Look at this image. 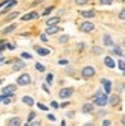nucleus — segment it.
<instances>
[{
	"label": "nucleus",
	"mask_w": 125,
	"mask_h": 126,
	"mask_svg": "<svg viewBox=\"0 0 125 126\" xmlns=\"http://www.w3.org/2000/svg\"><path fill=\"white\" fill-rule=\"evenodd\" d=\"M46 80H47V84H52V80H53V76H52V75H47Z\"/></svg>",
	"instance_id": "72a5a7b5"
},
{
	"label": "nucleus",
	"mask_w": 125,
	"mask_h": 126,
	"mask_svg": "<svg viewBox=\"0 0 125 126\" xmlns=\"http://www.w3.org/2000/svg\"><path fill=\"white\" fill-rule=\"evenodd\" d=\"M95 73H96V70H95L93 67H84V68H83V71H81V75H83L85 79L93 78V76H95Z\"/></svg>",
	"instance_id": "20e7f679"
},
{
	"label": "nucleus",
	"mask_w": 125,
	"mask_h": 126,
	"mask_svg": "<svg viewBox=\"0 0 125 126\" xmlns=\"http://www.w3.org/2000/svg\"><path fill=\"white\" fill-rule=\"evenodd\" d=\"M67 40H69V37H67V35H62V37L60 38V43H67Z\"/></svg>",
	"instance_id": "cd10ccee"
},
{
	"label": "nucleus",
	"mask_w": 125,
	"mask_h": 126,
	"mask_svg": "<svg viewBox=\"0 0 125 126\" xmlns=\"http://www.w3.org/2000/svg\"><path fill=\"white\" fill-rule=\"evenodd\" d=\"M38 108H40V110H43V111H47V106L43 105V103H38Z\"/></svg>",
	"instance_id": "473e14b6"
},
{
	"label": "nucleus",
	"mask_w": 125,
	"mask_h": 126,
	"mask_svg": "<svg viewBox=\"0 0 125 126\" xmlns=\"http://www.w3.org/2000/svg\"><path fill=\"white\" fill-rule=\"evenodd\" d=\"M47 119H49V120H52V122H53V120H55V115H53V114H49V115H47Z\"/></svg>",
	"instance_id": "4c0bfd02"
},
{
	"label": "nucleus",
	"mask_w": 125,
	"mask_h": 126,
	"mask_svg": "<svg viewBox=\"0 0 125 126\" xmlns=\"http://www.w3.org/2000/svg\"><path fill=\"white\" fill-rule=\"evenodd\" d=\"M52 11H53V6H49V8H46V9H44V12H43L41 15H49Z\"/></svg>",
	"instance_id": "4be33fe9"
},
{
	"label": "nucleus",
	"mask_w": 125,
	"mask_h": 126,
	"mask_svg": "<svg viewBox=\"0 0 125 126\" xmlns=\"http://www.w3.org/2000/svg\"><path fill=\"white\" fill-rule=\"evenodd\" d=\"M75 3H76V5H79V6H83V5H85V3H87V0H75Z\"/></svg>",
	"instance_id": "a878e982"
},
{
	"label": "nucleus",
	"mask_w": 125,
	"mask_h": 126,
	"mask_svg": "<svg viewBox=\"0 0 125 126\" xmlns=\"http://www.w3.org/2000/svg\"><path fill=\"white\" fill-rule=\"evenodd\" d=\"M104 62H105V65L108 67V68H114V67H116V64H114V61H113V59H111L110 56H105Z\"/></svg>",
	"instance_id": "4468645a"
},
{
	"label": "nucleus",
	"mask_w": 125,
	"mask_h": 126,
	"mask_svg": "<svg viewBox=\"0 0 125 126\" xmlns=\"http://www.w3.org/2000/svg\"><path fill=\"white\" fill-rule=\"evenodd\" d=\"M50 105H52V108H60V105H58V103H57V102H52V103H50Z\"/></svg>",
	"instance_id": "58836bf2"
},
{
	"label": "nucleus",
	"mask_w": 125,
	"mask_h": 126,
	"mask_svg": "<svg viewBox=\"0 0 125 126\" xmlns=\"http://www.w3.org/2000/svg\"><path fill=\"white\" fill-rule=\"evenodd\" d=\"M67 62H69V61H66V59H60V61H58V64H61V65H66Z\"/></svg>",
	"instance_id": "c9c22d12"
},
{
	"label": "nucleus",
	"mask_w": 125,
	"mask_h": 126,
	"mask_svg": "<svg viewBox=\"0 0 125 126\" xmlns=\"http://www.w3.org/2000/svg\"><path fill=\"white\" fill-rule=\"evenodd\" d=\"M113 53H114V55H118V56H121V55H122L121 47H119V46H113Z\"/></svg>",
	"instance_id": "412c9836"
},
{
	"label": "nucleus",
	"mask_w": 125,
	"mask_h": 126,
	"mask_svg": "<svg viewBox=\"0 0 125 126\" xmlns=\"http://www.w3.org/2000/svg\"><path fill=\"white\" fill-rule=\"evenodd\" d=\"M17 29V24H11V26H8V28H5L3 29V33L6 35V33H11V32H14Z\"/></svg>",
	"instance_id": "a211bd4d"
},
{
	"label": "nucleus",
	"mask_w": 125,
	"mask_h": 126,
	"mask_svg": "<svg viewBox=\"0 0 125 126\" xmlns=\"http://www.w3.org/2000/svg\"><path fill=\"white\" fill-rule=\"evenodd\" d=\"M121 123H122V125L125 126V117H122V120H121Z\"/></svg>",
	"instance_id": "a19ab883"
},
{
	"label": "nucleus",
	"mask_w": 125,
	"mask_h": 126,
	"mask_svg": "<svg viewBox=\"0 0 125 126\" xmlns=\"http://www.w3.org/2000/svg\"><path fill=\"white\" fill-rule=\"evenodd\" d=\"M81 15L84 17V18H93V17H95V11L93 9H90V11H83Z\"/></svg>",
	"instance_id": "f3484780"
},
{
	"label": "nucleus",
	"mask_w": 125,
	"mask_h": 126,
	"mask_svg": "<svg viewBox=\"0 0 125 126\" xmlns=\"http://www.w3.org/2000/svg\"><path fill=\"white\" fill-rule=\"evenodd\" d=\"M15 17H19V12H12L11 15H8V17H6V20H8V21H9V20H12V18H15Z\"/></svg>",
	"instance_id": "5701e85b"
},
{
	"label": "nucleus",
	"mask_w": 125,
	"mask_h": 126,
	"mask_svg": "<svg viewBox=\"0 0 125 126\" xmlns=\"http://www.w3.org/2000/svg\"><path fill=\"white\" fill-rule=\"evenodd\" d=\"M6 97V94H3V96H0V102H3V99Z\"/></svg>",
	"instance_id": "ea45409f"
},
{
	"label": "nucleus",
	"mask_w": 125,
	"mask_h": 126,
	"mask_svg": "<svg viewBox=\"0 0 125 126\" xmlns=\"http://www.w3.org/2000/svg\"><path fill=\"white\" fill-rule=\"evenodd\" d=\"M21 58H24V59H31L32 56L29 55V53H26V52H24V53H21Z\"/></svg>",
	"instance_id": "7c9ffc66"
},
{
	"label": "nucleus",
	"mask_w": 125,
	"mask_h": 126,
	"mask_svg": "<svg viewBox=\"0 0 125 126\" xmlns=\"http://www.w3.org/2000/svg\"><path fill=\"white\" fill-rule=\"evenodd\" d=\"M21 123V120L19 119V117H14V119H9V120H8V125H9V126H19Z\"/></svg>",
	"instance_id": "dca6fc26"
},
{
	"label": "nucleus",
	"mask_w": 125,
	"mask_h": 126,
	"mask_svg": "<svg viewBox=\"0 0 125 126\" xmlns=\"http://www.w3.org/2000/svg\"><path fill=\"white\" fill-rule=\"evenodd\" d=\"M23 102H24L26 105H29V106H32V105L35 103V102H34V99H32L31 96H24V97H23Z\"/></svg>",
	"instance_id": "6ab92c4d"
},
{
	"label": "nucleus",
	"mask_w": 125,
	"mask_h": 126,
	"mask_svg": "<svg viewBox=\"0 0 125 126\" xmlns=\"http://www.w3.org/2000/svg\"><path fill=\"white\" fill-rule=\"evenodd\" d=\"M93 52L96 53V55H99V53H101L102 50H101V47H93Z\"/></svg>",
	"instance_id": "f704fd0d"
},
{
	"label": "nucleus",
	"mask_w": 125,
	"mask_h": 126,
	"mask_svg": "<svg viewBox=\"0 0 125 126\" xmlns=\"http://www.w3.org/2000/svg\"><path fill=\"white\" fill-rule=\"evenodd\" d=\"M102 125H104V126H110V125H111V122H110V120H104V122H102Z\"/></svg>",
	"instance_id": "e433bc0d"
},
{
	"label": "nucleus",
	"mask_w": 125,
	"mask_h": 126,
	"mask_svg": "<svg viewBox=\"0 0 125 126\" xmlns=\"http://www.w3.org/2000/svg\"><path fill=\"white\" fill-rule=\"evenodd\" d=\"M124 44H125V40H124Z\"/></svg>",
	"instance_id": "49530a36"
},
{
	"label": "nucleus",
	"mask_w": 125,
	"mask_h": 126,
	"mask_svg": "<svg viewBox=\"0 0 125 126\" xmlns=\"http://www.w3.org/2000/svg\"><path fill=\"white\" fill-rule=\"evenodd\" d=\"M24 62L23 61H19V62H17V64H14V70H21V68H24Z\"/></svg>",
	"instance_id": "aec40b11"
},
{
	"label": "nucleus",
	"mask_w": 125,
	"mask_h": 126,
	"mask_svg": "<svg viewBox=\"0 0 125 126\" xmlns=\"http://www.w3.org/2000/svg\"><path fill=\"white\" fill-rule=\"evenodd\" d=\"M108 103H110L111 106H116V105L119 103V96H118V94H113L111 97H108Z\"/></svg>",
	"instance_id": "f8f14e48"
},
{
	"label": "nucleus",
	"mask_w": 125,
	"mask_h": 126,
	"mask_svg": "<svg viewBox=\"0 0 125 126\" xmlns=\"http://www.w3.org/2000/svg\"><path fill=\"white\" fill-rule=\"evenodd\" d=\"M124 76H125V70H124Z\"/></svg>",
	"instance_id": "c03bdc74"
},
{
	"label": "nucleus",
	"mask_w": 125,
	"mask_h": 126,
	"mask_svg": "<svg viewBox=\"0 0 125 126\" xmlns=\"http://www.w3.org/2000/svg\"><path fill=\"white\" fill-rule=\"evenodd\" d=\"M93 110H95V103H84L83 105V112H85V114H90Z\"/></svg>",
	"instance_id": "6e6552de"
},
{
	"label": "nucleus",
	"mask_w": 125,
	"mask_h": 126,
	"mask_svg": "<svg viewBox=\"0 0 125 126\" xmlns=\"http://www.w3.org/2000/svg\"><path fill=\"white\" fill-rule=\"evenodd\" d=\"M60 32V28L57 24H53V26H47V29H46V33L49 35H53V33H58Z\"/></svg>",
	"instance_id": "9b49d317"
},
{
	"label": "nucleus",
	"mask_w": 125,
	"mask_h": 126,
	"mask_svg": "<svg viewBox=\"0 0 125 126\" xmlns=\"http://www.w3.org/2000/svg\"><path fill=\"white\" fill-rule=\"evenodd\" d=\"M31 76L28 75V73H24V75H20L19 76V79H17V84H19L20 87H23V85H29L31 84Z\"/></svg>",
	"instance_id": "7ed1b4c3"
},
{
	"label": "nucleus",
	"mask_w": 125,
	"mask_h": 126,
	"mask_svg": "<svg viewBox=\"0 0 125 126\" xmlns=\"http://www.w3.org/2000/svg\"><path fill=\"white\" fill-rule=\"evenodd\" d=\"M118 67L124 71V70H125V61H118Z\"/></svg>",
	"instance_id": "b1692460"
},
{
	"label": "nucleus",
	"mask_w": 125,
	"mask_h": 126,
	"mask_svg": "<svg viewBox=\"0 0 125 126\" xmlns=\"http://www.w3.org/2000/svg\"><path fill=\"white\" fill-rule=\"evenodd\" d=\"M60 23V17H52V18L46 20V26H53V24H58Z\"/></svg>",
	"instance_id": "ddd939ff"
},
{
	"label": "nucleus",
	"mask_w": 125,
	"mask_h": 126,
	"mask_svg": "<svg viewBox=\"0 0 125 126\" xmlns=\"http://www.w3.org/2000/svg\"><path fill=\"white\" fill-rule=\"evenodd\" d=\"M101 84L104 85V90H105V93L108 94L110 91H111V82L108 79H101Z\"/></svg>",
	"instance_id": "0eeeda50"
},
{
	"label": "nucleus",
	"mask_w": 125,
	"mask_h": 126,
	"mask_svg": "<svg viewBox=\"0 0 125 126\" xmlns=\"http://www.w3.org/2000/svg\"><path fill=\"white\" fill-rule=\"evenodd\" d=\"M72 94H73V88H69L67 87V88H61L60 90V97L61 99H69Z\"/></svg>",
	"instance_id": "39448f33"
},
{
	"label": "nucleus",
	"mask_w": 125,
	"mask_h": 126,
	"mask_svg": "<svg viewBox=\"0 0 125 126\" xmlns=\"http://www.w3.org/2000/svg\"><path fill=\"white\" fill-rule=\"evenodd\" d=\"M0 85H2V79H0Z\"/></svg>",
	"instance_id": "37998d69"
},
{
	"label": "nucleus",
	"mask_w": 125,
	"mask_h": 126,
	"mask_svg": "<svg viewBox=\"0 0 125 126\" xmlns=\"http://www.w3.org/2000/svg\"><path fill=\"white\" fill-rule=\"evenodd\" d=\"M3 59H5V58H3V56H0V62H2V61H3Z\"/></svg>",
	"instance_id": "79ce46f5"
},
{
	"label": "nucleus",
	"mask_w": 125,
	"mask_h": 126,
	"mask_svg": "<svg viewBox=\"0 0 125 126\" xmlns=\"http://www.w3.org/2000/svg\"><path fill=\"white\" fill-rule=\"evenodd\" d=\"M99 2H101L102 5H111V3L114 2V0H99Z\"/></svg>",
	"instance_id": "393cba45"
},
{
	"label": "nucleus",
	"mask_w": 125,
	"mask_h": 126,
	"mask_svg": "<svg viewBox=\"0 0 125 126\" xmlns=\"http://www.w3.org/2000/svg\"><path fill=\"white\" fill-rule=\"evenodd\" d=\"M34 117H35V112H31V114H29V117H28V123H31V122L34 120Z\"/></svg>",
	"instance_id": "c756f323"
},
{
	"label": "nucleus",
	"mask_w": 125,
	"mask_h": 126,
	"mask_svg": "<svg viewBox=\"0 0 125 126\" xmlns=\"http://www.w3.org/2000/svg\"><path fill=\"white\" fill-rule=\"evenodd\" d=\"M15 85H8V87H3V94H6V96H12L14 93H15Z\"/></svg>",
	"instance_id": "423d86ee"
},
{
	"label": "nucleus",
	"mask_w": 125,
	"mask_h": 126,
	"mask_svg": "<svg viewBox=\"0 0 125 126\" xmlns=\"http://www.w3.org/2000/svg\"><path fill=\"white\" fill-rule=\"evenodd\" d=\"M40 40L46 43V41H47V35H46V33H41V35H40Z\"/></svg>",
	"instance_id": "c85d7f7f"
},
{
	"label": "nucleus",
	"mask_w": 125,
	"mask_h": 126,
	"mask_svg": "<svg viewBox=\"0 0 125 126\" xmlns=\"http://www.w3.org/2000/svg\"><path fill=\"white\" fill-rule=\"evenodd\" d=\"M104 46H107V47H113L114 46L113 38L110 37V35H104Z\"/></svg>",
	"instance_id": "9d476101"
},
{
	"label": "nucleus",
	"mask_w": 125,
	"mask_h": 126,
	"mask_svg": "<svg viewBox=\"0 0 125 126\" xmlns=\"http://www.w3.org/2000/svg\"><path fill=\"white\" fill-rule=\"evenodd\" d=\"M119 18H121V20H125V9H122V11H121V14H119Z\"/></svg>",
	"instance_id": "2f4dec72"
},
{
	"label": "nucleus",
	"mask_w": 125,
	"mask_h": 126,
	"mask_svg": "<svg viewBox=\"0 0 125 126\" xmlns=\"http://www.w3.org/2000/svg\"><path fill=\"white\" fill-rule=\"evenodd\" d=\"M37 53H38V55H41V56H46V55H49V53H50V50L46 49V47H37Z\"/></svg>",
	"instance_id": "2eb2a0df"
},
{
	"label": "nucleus",
	"mask_w": 125,
	"mask_h": 126,
	"mask_svg": "<svg viewBox=\"0 0 125 126\" xmlns=\"http://www.w3.org/2000/svg\"><path fill=\"white\" fill-rule=\"evenodd\" d=\"M79 29H81V32H85V33H88V32H93V29H95V24H93L92 21H84V23H81V24H79Z\"/></svg>",
	"instance_id": "f03ea898"
},
{
	"label": "nucleus",
	"mask_w": 125,
	"mask_h": 126,
	"mask_svg": "<svg viewBox=\"0 0 125 126\" xmlns=\"http://www.w3.org/2000/svg\"><path fill=\"white\" fill-rule=\"evenodd\" d=\"M35 68L38 71H44V65H41V64H35Z\"/></svg>",
	"instance_id": "bb28decb"
},
{
	"label": "nucleus",
	"mask_w": 125,
	"mask_h": 126,
	"mask_svg": "<svg viewBox=\"0 0 125 126\" xmlns=\"http://www.w3.org/2000/svg\"><path fill=\"white\" fill-rule=\"evenodd\" d=\"M121 2H125V0H121Z\"/></svg>",
	"instance_id": "a18cd8bd"
},
{
	"label": "nucleus",
	"mask_w": 125,
	"mask_h": 126,
	"mask_svg": "<svg viewBox=\"0 0 125 126\" xmlns=\"http://www.w3.org/2000/svg\"><path fill=\"white\" fill-rule=\"evenodd\" d=\"M37 17H38V14L32 11V12H29V14L23 15V17H21V20H23V21H29V20H34V18H37Z\"/></svg>",
	"instance_id": "1a4fd4ad"
},
{
	"label": "nucleus",
	"mask_w": 125,
	"mask_h": 126,
	"mask_svg": "<svg viewBox=\"0 0 125 126\" xmlns=\"http://www.w3.org/2000/svg\"><path fill=\"white\" fill-rule=\"evenodd\" d=\"M93 103L98 105V106H105L107 103H108V96H107V93H105V94L96 93L95 97H93Z\"/></svg>",
	"instance_id": "f257e3e1"
}]
</instances>
